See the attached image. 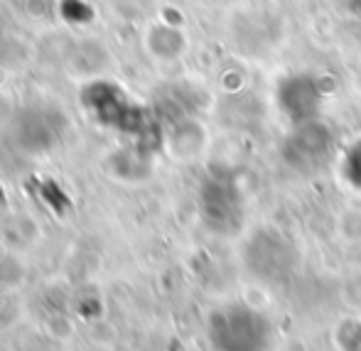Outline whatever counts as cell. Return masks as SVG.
<instances>
[{"label":"cell","mask_w":361,"mask_h":351,"mask_svg":"<svg viewBox=\"0 0 361 351\" xmlns=\"http://www.w3.org/2000/svg\"><path fill=\"white\" fill-rule=\"evenodd\" d=\"M293 268V251L283 236L263 233L251 243V271L263 278H281Z\"/></svg>","instance_id":"cell-4"},{"label":"cell","mask_w":361,"mask_h":351,"mask_svg":"<svg viewBox=\"0 0 361 351\" xmlns=\"http://www.w3.org/2000/svg\"><path fill=\"white\" fill-rule=\"evenodd\" d=\"M202 204H204L207 221L216 228H228L236 223L238 214H241V199H238L236 187L228 180H214L207 185L204 195H202Z\"/></svg>","instance_id":"cell-5"},{"label":"cell","mask_w":361,"mask_h":351,"mask_svg":"<svg viewBox=\"0 0 361 351\" xmlns=\"http://www.w3.org/2000/svg\"><path fill=\"white\" fill-rule=\"evenodd\" d=\"M209 339L216 351H268L273 322L248 304H226L209 317Z\"/></svg>","instance_id":"cell-1"},{"label":"cell","mask_w":361,"mask_h":351,"mask_svg":"<svg viewBox=\"0 0 361 351\" xmlns=\"http://www.w3.org/2000/svg\"><path fill=\"white\" fill-rule=\"evenodd\" d=\"M278 106L295 125L317 121L322 96L319 84L307 74H290L278 84Z\"/></svg>","instance_id":"cell-2"},{"label":"cell","mask_w":361,"mask_h":351,"mask_svg":"<svg viewBox=\"0 0 361 351\" xmlns=\"http://www.w3.org/2000/svg\"><path fill=\"white\" fill-rule=\"evenodd\" d=\"M329 147H332V138L327 128L319 125L317 121H310V123L295 125L293 138L286 145V157L298 167H312L329 155Z\"/></svg>","instance_id":"cell-3"},{"label":"cell","mask_w":361,"mask_h":351,"mask_svg":"<svg viewBox=\"0 0 361 351\" xmlns=\"http://www.w3.org/2000/svg\"><path fill=\"white\" fill-rule=\"evenodd\" d=\"M344 177L361 190V140L344 155Z\"/></svg>","instance_id":"cell-6"}]
</instances>
